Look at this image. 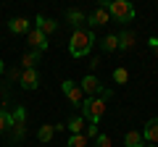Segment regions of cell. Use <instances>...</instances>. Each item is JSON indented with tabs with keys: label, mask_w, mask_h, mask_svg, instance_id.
Instances as JSON below:
<instances>
[{
	"label": "cell",
	"mask_w": 158,
	"mask_h": 147,
	"mask_svg": "<svg viewBox=\"0 0 158 147\" xmlns=\"http://www.w3.org/2000/svg\"><path fill=\"white\" fill-rule=\"evenodd\" d=\"M103 6H106L108 13H111L116 21H121V24H129L132 18H135V6H132L129 0H111V3H103Z\"/></svg>",
	"instance_id": "3957f363"
},
{
	"label": "cell",
	"mask_w": 158,
	"mask_h": 147,
	"mask_svg": "<svg viewBox=\"0 0 158 147\" xmlns=\"http://www.w3.org/2000/svg\"><path fill=\"white\" fill-rule=\"evenodd\" d=\"M148 47H150V50L156 53V58H158V37H150V40H148Z\"/></svg>",
	"instance_id": "d4e9b609"
},
{
	"label": "cell",
	"mask_w": 158,
	"mask_h": 147,
	"mask_svg": "<svg viewBox=\"0 0 158 147\" xmlns=\"http://www.w3.org/2000/svg\"><path fill=\"white\" fill-rule=\"evenodd\" d=\"M34 24H37L34 29H40L45 37H48V34H53V32L58 29V21H53V18H48V16H37V18H34Z\"/></svg>",
	"instance_id": "4fadbf2b"
},
{
	"label": "cell",
	"mask_w": 158,
	"mask_h": 147,
	"mask_svg": "<svg viewBox=\"0 0 158 147\" xmlns=\"http://www.w3.org/2000/svg\"><path fill=\"white\" fill-rule=\"evenodd\" d=\"M132 47H135V34L132 32H121L118 34V50H132Z\"/></svg>",
	"instance_id": "d6986e66"
},
{
	"label": "cell",
	"mask_w": 158,
	"mask_h": 147,
	"mask_svg": "<svg viewBox=\"0 0 158 147\" xmlns=\"http://www.w3.org/2000/svg\"><path fill=\"white\" fill-rule=\"evenodd\" d=\"M142 139H145L148 145H158V116L150 118L145 126H142Z\"/></svg>",
	"instance_id": "30bf717a"
},
{
	"label": "cell",
	"mask_w": 158,
	"mask_h": 147,
	"mask_svg": "<svg viewBox=\"0 0 158 147\" xmlns=\"http://www.w3.org/2000/svg\"><path fill=\"white\" fill-rule=\"evenodd\" d=\"M106 113V100L103 97H85V102L79 105V116L87 121L90 126H98Z\"/></svg>",
	"instance_id": "7a4b0ae2"
},
{
	"label": "cell",
	"mask_w": 158,
	"mask_h": 147,
	"mask_svg": "<svg viewBox=\"0 0 158 147\" xmlns=\"http://www.w3.org/2000/svg\"><path fill=\"white\" fill-rule=\"evenodd\" d=\"M142 131H127V137H124V147H142Z\"/></svg>",
	"instance_id": "ac0fdd59"
},
{
	"label": "cell",
	"mask_w": 158,
	"mask_h": 147,
	"mask_svg": "<svg viewBox=\"0 0 158 147\" xmlns=\"http://www.w3.org/2000/svg\"><path fill=\"white\" fill-rule=\"evenodd\" d=\"M29 18H24V16H16V18H11L8 21V32L11 34H29Z\"/></svg>",
	"instance_id": "7c38bea8"
},
{
	"label": "cell",
	"mask_w": 158,
	"mask_h": 147,
	"mask_svg": "<svg viewBox=\"0 0 158 147\" xmlns=\"http://www.w3.org/2000/svg\"><path fill=\"white\" fill-rule=\"evenodd\" d=\"M3 74H6V63L0 61V76H3Z\"/></svg>",
	"instance_id": "484cf974"
},
{
	"label": "cell",
	"mask_w": 158,
	"mask_h": 147,
	"mask_svg": "<svg viewBox=\"0 0 158 147\" xmlns=\"http://www.w3.org/2000/svg\"><path fill=\"white\" fill-rule=\"evenodd\" d=\"M95 147H111V137L108 134H98L95 137Z\"/></svg>",
	"instance_id": "603a6c76"
},
{
	"label": "cell",
	"mask_w": 158,
	"mask_h": 147,
	"mask_svg": "<svg viewBox=\"0 0 158 147\" xmlns=\"http://www.w3.org/2000/svg\"><path fill=\"white\" fill-rule=\"evenodd\" d=\"M100 50H103V53L118 50V34H106V37L100 40Z\"/></svg>",
	"instance_id": "2e32d148"
},
{
	"label": "cell",
	"mask_w": 158,
	"mask_h": 147,
	"mask_svg": "<svg viewBox=\"0 0 158 147\" xmlns=\"http://www.w3.org/2000/svg\"><path fill=\"white\" fill-rule=\"evenodd\" d=\"M66 129L71 131V134H85V129H87V121L82 118V116H74V118H69Z\"/></svg>",
	"instance_id": "9a60e30c"
},
{
	"label": "cell",
	"mask_w": 158,
	"mask_h": 147,
	"mask_svg": "<svg viewBox=\"0 0 158 147\" xmlns=\"http://www.w3.org/2000/svg\"><path fill=\"white\" fill-rule=\"evenodd\" d=\"M19 84H21L24 89H29V92L37 89V87H40V71H37V68H27V71L21 74V81H19Z\"/></svg>",
	"instance_id": "9c48e42d"
},
{
	"label": "cell",
	"mask_w": 158,
	"mask_h": 147,
	"mask_svg": "<svg viewBox=\"0 0 158 147\" xmlns=\"http://www.w3.org/2000/svg\"><path fill=\"white\" fill-rule=\"evenodd\" d=\"M27 42L32 45V50H40V53H45V50H48V37L40 32V29H29Z\"/></svg>",
	"instance_id": "ba28073f"
},
{
	"label": "cell",
	"mask_w": 158,
	"mask_h": 147,
	"mask_svg": "<svg viewBox=\"0 0 158 147\" xmlns=\"http://www.w3.org/2000/svg\"><path fill=\"white\" fill-rule=\"evenodd\" d=\"M53 137H56V126H53V124H42V126L37 129V139L45 142V145L53 139Z\"/></svg>",
	"instance_id": "e0dca14e"
},
{
	"label": "cell",
	"mask_w": 158,
	"mask_h": 147,
	"mask_svg": "<svg viewBox=\"0 0 158 147\" xmlns=\"http://www.w3.org/2000/svg\"><path fill=\"white\" fill-rule=\"evenodd\" d=\"M113 81H116V84H127V81H129V71H127L124 66H118L116 71H113Z\"/></svg>",
	"instance_id": "7402d4cb"
},
{
	"label": "cell",
	"mask_w": 158,
	"mask_h": 147,
	"mask_svg": "<svg viewBox=\"0 0 158 147\" xmlns=\"http://www.w3.org/2000/svg\"><path fill=\"white\" fill-rule=\"evenodd\" d=\"M61 89H63V95L69 97V102H71V105H82V102H85V92H82V87L77 84V81H71V79H66L61 84Z\"/></svg>",
	"instance_id": "8992f818"
},
{
	"label": "cell",
	"mask_w": 158,
	"mask_h": 147,
	"mask_svg": "<svg viewBox=\"0 0 158 147\" xmlns=\"http://www.w3.org/2000/svg\"><path fill=\"white\" fill-rule=\"evenodd\" d=\"M79 87H82L85 95H92V97H103V100H111V97H113V92L106 89V87L100 84V79H98L95 74H87L85 79L79 81Z\"/></svg>",
	"instance_id": "277c9868"
},
{
	"label": "cell",
	"mask_w": 158,
	"mask_h": 147,
	"mask_svg": "<svg viewBox=\"0 0 158 147\" xmlns=\"http://www.w3.org/2000/svg\"><path fill=\"white\" fill-rule=\"evenodd\" d=\"M108 21H111V13H108V8L103 6V3L87 16V24H90V26H103V24H108Z\"/></svg>",
	"instance_id": "52a82bcc"
},
{
	"label": "cell",
	"mask_w": 158,
	"mask_h": 147,
	"mask_svg": "<svg viewBox=\"0 0 158 147\" xmlns=\"http://www.w3.org/2000/svg\"><path fill=\"white\" fill-rule=\"evenodd\" d=\"M87 142H90V139H87L85 134H71L69 142H66V147H87Z\"/></svg>",
	"instance_id": "ffe728a7"
},
{
	"label": "cell",
	"mask_w": 158,
	"mask_h": 147,
	"mask_svg": "<svg viewBox=\"0 0 158 147\" xmlns=\"http://www.w3.org/2000/svg\"><path fill=\"white\" fill-rule=\"evenodd\" d=\"M21 68H11V71H8V76H11V81H21Z\"/></svg>",
	"instance_id": "cb8c5ba5"
},
{
	"label": "cell",
	"mask_w": 158,
	"mask_h": 147,
	"mask_svg": "<svg viewBox=\"0 0 158 147\" xmlns=\"http://www.w3.org/2000/svg\"><path fill=\"white\" fill-rule=\"evenodd\" d=\"M148 147H153V145H148Z\"/></svg>",
	"instance_id": "4316f807"
},
{
	"label": "cell",
	"mask_w": 158,
	"mask_h": 147,
	"mask_svg": "<svg viewBox=\"0 0 158 147\" xmlns=\"http://www.w3.org/2000/svg\"><path fill=\"white\" fill-rule=\"evenodd\" d=\"M11 118H13V142H21L27 134V108H16Z\"/></svg>",
	"instance_id": "5b68a950"
},
{
	"label": "cell",
	"mask_w": 158,
	"mask_h": 147,
	"mask_svg": "<svg viewBox=\"0 0 158 147\" xmlns=\"http://www.w3.org/2000/svg\"><path fill=\"white\" fill-rule=\"evenodd\" d=\"M95 47V32L92 29H77L69 40V53L71 58H85L90 55V50Z\"/></svg>",
	"instance_id": "6da1fadb"
},
{
	"label": "cell",
	"mask_w": 158,
	"mask_h": 147,
	"mask_svg": "<svg viewBox=\"0 0 158 147\" xmlns=\"http://www.w3.org/2000/svg\"><path fill=\"white\" fill-rule=\"evenodd\" d=\"M66 21L71 24L74 32H77V29H82V24H87V13L79 11V8H69L66 11Z\"/></svg>",
	"instance_id": "8fae6325"
},
{
	"label": "cell",
	"mask_w": 158,
	"mask_h": 147,
	"mask_svg": "<svg viewBox=\"0 0 158 147\" xmlns=\"http://www.w3.org/2000/svg\"><path fill=\"white\" fill-rule=\"evenodd\" d=\"M13 126V118H11V113L8 110H0V134H6L8 129Z\"/></svg>",
	"instance_id": "44dd1931"
},
{
	"label": "cell",
	"mask_w": 158,
	"mask_h": 147,
	"mask_svg": "<svg viewBox=\"0 0 158 147\" xmlns=\"http://www.w3.org/2000/svg\"><path fill=\"white\" fill-rule=\"evenodd\" d=\"M40 58H42V53H40V50H27L21 55V71H27V68H37Z\"/></svg>",
	"instance_id": "5bb4252c"
}]
</instances>
